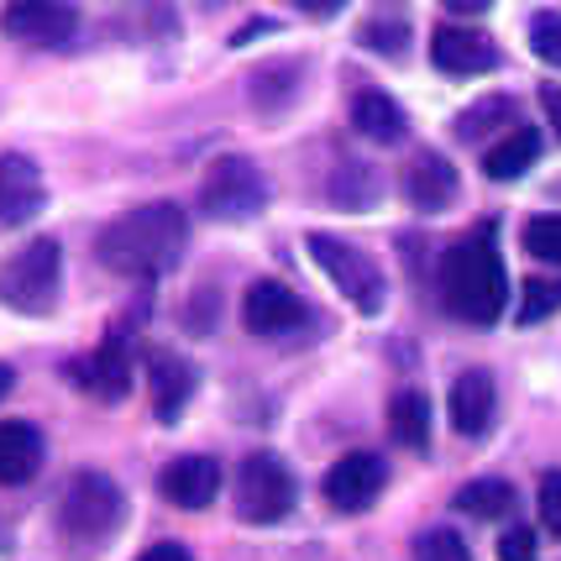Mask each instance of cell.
I'll use <instances>...</instances> for the list:
<instances>
[{"instance_id": "9c48e42d", "label": "cell", "mask_w": 561, "mask_h": 561, "mask_svg": "<svg viewBox=\"0 0 561 561\" xmlns=\"http://www.w3.org/2000/svg\"><path fill=\"white\" fill-rule=\"evenodd\" d=\"M383 483H389L383 457H373V451H346V457H336L331 472H325V499H331L336 514H363L378 504Z\"/></svg>"}, {"instance_id": "8fae6325", "label": "cell", "mask_w": 561, "mask_h": 561, "mask_svg": "<svg viewBox=\"0 0 561 561\" xmlns=\"http://www.w3.org/2000/svg\"><path fill=\"white\" fill-rule=\"evenodd\" d=\"M305 320H310V305L289 284H278V278H257L242 294V325L252 336H289Z\"/></svg>"}, {"instance_id": "ac0fdd59", "label": "cell", "mask_w": 561, "mask_h": 561, "mask_svg": "<svg viewBox=\"0 0 561 561\" xmlns=\"http://www.w3.org/2000/svg\"><path fill=\"white\" fill-rule=\"evenodd\" d=\"M43 457H48V451H43L37 425H26V420H0V483H5V489L37 478Z\"/></svg>"}, {"instance_id": "f546056e", "label": "cell", "mask_w": 561, "mask_h": 561, "mask_svg": "<svg viewBox=\"0 0 561 561\" xmlns=\"http://www.w3.org/2000/svg\"><path fill=\"white\" fill-rule=\"evenodd\" d=\"M536 504H540V525H546V530L561 540V467H551V472L540 478Z\"/></svg>"}, {"instance_id": "277c9868", "label": "cell", "mask_w": 561, "mask_h": 561, "mask_svg": "<svg viewBox=\"0 0 561 561\" xmlns=\"http://www.w3.org/2000/svg\"><path fill=\"white\" fill-rule=\"evenodd\" d=\"M126 519V499L105 472H73L64 504H58V530L73 546H100L105 536H116Z\"/></svg>"}, {"instance_id": "5b68a950", "label": "cell", "mask_w": 561, "mask_h": 561, "mask_svg": "<svg viewBox=\"0 0 561 561\" xmlns=\"http://www.w3.org/2000/svg\"><path fill=\"white\" fill-rule=\"evenodd\" d=\"M305 252H310V263L342 289V299L352 310H363V316H378V310H383L389 284H383V268L367 257L363 247L342 242V237H325V231H310V237H305Z\"/></svg>"}, {"instance_id": "f35d334b", "label": "cell", "mask_w": 561, "mask_h": 561, "mask_svg": "<svg viewBox=\"0 0 561 561\" xmlns=\"http://www.w3.org/2000/svg\"><path fill=\"white\" fill-rule=\"evenodd\" d=\"M205 5H210V11H216V5H226V0H205Z\"/></svg>"}, {"instance_id": "d590c367", "label": "cell", "mask_w": 561, "mask_h": 561, "mask_svg": "<svg viewBox=\"0 0 561 561\" xmlns=\"http://www.w3.org/2000/svg\"><path fill=\"white\" fill-rule=\"evenodd\" d=\"M446 5H451L457 16H478V11H489L493 0H446Z\"/></svg>"}, {"instance_id": "484cf974", "label": "cell", "mask_w": 561, "mask_h": 561, "mask_svg": "<svg viewBox=\"0 0 561 561\" xmlns=\"http://www.w3.org/2000/svg\"><path fill=\"white\" fill-rule=\"evenodd\" d=\"M331 199L342 205V210H367L373 199H378V179L357 163H342V173L331 179Z\"/></svg>"}, {"instance_id": "7c38bea8", "label": "cell", "mask_w": 561, "mask_h": 561, "mask_svg": "<svg viewBox=\"0 0 561 561\" xmlns=\"http://www.w3.org/2000/svg\"><path fill=\"white\" fill-rule=\"evenodd\" d=\"M48 205V184L43 169L26 152H5L0 158V231H16Z\"/></svg>"}, {"instance_id": "52a82bcc", "label": "cell", "mask_w": 561, "mask_h": 561, "mask_svg": "<svg viewBox=\"0 0 561 561\" xmlns=\"http://www.w3.org/2000/svg\"><path fill=\"white\" fill-rule=\"evenodd\" d=\"M294 499H299L294 472L273 451L242 457V467H237V514H242L247 525H278L294 510Z\"/></svg>"}, {"instance_id": "e0dca14e", "label": "cell", "mask_w": 561, "mask_h": 561, "mask_svg": "<svg viewBox=\"0 0 561 561\" xmlns=\"http://www.w3.org/2000/svg\"><path fill=\"white\" fill-rule=\"evenodd\" d=\"M446 410H451V431H457V436H483V431L493 425V410H499L493 378L483 373V367H467L462 378L451 383Z\"/></svg>"}, {"instance_id": "4dcf8cb0", "label": "cell", "mask_w": 561, "mask_h": 561, "mask_svg": "<svg viewBox=\"0 0 561 561\" xmlns=\"http://www.w3.org/2000/svg\"><path fill=\"white\" fill-rule=\"evenodd\" d=\"M540 540L530 525H510L504 536H499V561H536Z\"/></svg>"}, {"instance_id": "d6986e66", "label": "cell", "mask_w": 561, "mask_h": 561, "mask_svg": "<svg viewBox=\"0 0 561 561\" xmlns=\"http://www.w3.org/2000/svg\"><path fill=\"white\" fill-rule=\"evenodd\" d=\"M352 126L363 131L367 142H399L404 131H410V122H404V111H399V100L383 95V90H357L352 95Z\"/></svg>"}, {"instance_id": "603a6c76", "label": "cell", "mask_w": 561, "mask_h": 561, "mask_svg": "<svg viewBox=\"0 0 561 561\" xmlns=\"http://www.w3.org/2000/svg\"><path fill=\"white\" fill-rule=\"evenodd\" d=\"M294 90H299V64H268V69L252 73V105L263 111V116H273V111H284L294 100Z\"/></svg>"}, {"instance_id": "83f0119b", "label": "cell", "mask_w": 561, "mask_h": 561, "mask_svg": "<svg viewBox=\"0 0 561 561\" xmlns=\"http://www.w3.org/2000/svg\"><path fill=\"white\" fill-rule=\"evenodd\" d=\"M415 561H472V551L457 530H425L415 536Z\"/></svg>"}, {"instance_id": "7a4b0ae2", "label": "cell", "mask_w": 561, "mask_h": 561, "mask_svg": "<svg viewBox=\"0 0 561 561\" xmlns=\"http://www.w3.org/2000/svg\"><path fill=\"white\" fill-rule=\"evenodd\" d=\"M440 305L467 325H493L510 305V273L493 242V226H472L440 252Z\"/></svg>"}, {"instance_id": "f1b7e54d", "label": "cell", "mask_w": 561, "mask_h": 561, "mask_svg": "<svg viewBox=\"0 0 561 561\" xmlns=\"http://www.w3.org/2000/svg\"><path fill=\"white\" fill-rule=\"evenodd\" d=\"M530 48H536V58H546V64H561V16L557 11H536V22H530Z\"/></svg>"}, {"instance_id": "4316f807", "label": "cell", "mask_w": 561, "mask_h": 561, "mask_svg": "<svg viewBox=\"0 0 561 561\" xmlns=\"http://www.w3.org/2000/svg\"><path fill=\"white\" fill-rule=\"evenodd\" d=\"M525 252L540 257V263H551V268H561V216L557 210L525 220Z\"/></svg>"}, {"instance_id": "d6a6232c", "label": "cell", "mask_w": 561, "mask_h": 561, "mask_svg": "<svg viewBox=\"0 0 561 561\" xmlns=\"http://www.w3.org/2000/svg\"><path fill=\"white\" fill-rule=\"evenodd\" d=\"M137 561H190V551H184L179 540H158V546H147Z\"/></svg>"}, {"instance_id": "d4e9b609", "label": "cell", "mask_w": 561, "mask_h": 561, "mask_svg": "<svg viewBox=\"0 0 561 561\" xmlns=\"http://www.w3.org/2000/svg\"><path fill=\"white\" fill-rule=\"evenodd\" d=\"M557 310H561V278H525L514 320L519 325H536V320H551Z\"/></svg>"}, {"instance_id": "30bf717a", "label": "cell", "mask_w": 561, "mask_h": 561, "mask_svg": "<svg viewBox=\"0 0 561 561\" xmlns=\"http://www.w3.org/2000/svg\"><path fill=\"white\" fill-rule=\"evenodd\" d=\"M73 26H79V16L64 0H11L0 11V32L26 43V48H64L73 37Z\"/></svg>"}, {"instance_id": "4fadbf2b", "label": "cell", "mask_w": 561, "mask_h": 561, "mask_svg": "<svg viewBox=\"0 0 561 561\" xmlns=\"http://www.w3.org/2000/svg\"><path fill=\"white\" fill-rule=\"evenodd\" d=\"M431 64H436L440 73H451V79H472V73L499 69V48H493V37H483L478 26L446 22L431 32Z\"/></svg>"}, {"instance_id": "9a60e30c", "label": "cell", "mask_w": 561, "mask_h": 561, "mask_svg": "<svg viewBox=\"0 0 561 561\" xmlns=\"http://www.w3.org/2000/svg\"><path fill=\"white\" fill-rule=\"evenodd\" d=\"M457 190H462V179H457V169L440 158V152H415L410 158V169H404V199L415 205L420 216H436V210H446L451 199H457Z\"/></svg>"}, {"instance_id": "6da1fadb", "label": "cell", "mask_w": 561, "mask_h": 561, "mask_svg": "<svg viewBox=\"0 0 561 561\" xmlns=\"http://www.w3.org/2000/svg\"><path fill=\"white\" fill-rule=\"evenodd\" d=\"M184 247H190V216L173 199H152L100 231L95 257L122 278H163L179 268Z\"/></svg>"}, {"instance_id": "44dd1931", "label": "cell", "mask_w": 561, "mask_h": 561, "mask_svg": "<svg viewBox=\"0 0 561 561\" xmlns=\"http://www.w3.org/2000/svg\"><path fill=\"white\" fill-rule=\"evenodd\" d=\"M389 431L404 451H425L431 446V399L420 389H399L389 404Z\"/></svg>"}, {"instance_id": "5bb4252c", "label": "cell", "mask_w": 561, "mask_h": 561, "mask_svg": "<svg viewBox=\"0 0 561 561\" xmlns=\"http://www.w3.org/2000/svg\"><path fill=\"white\" fill-rule=\"evenodd\" d=\"M158 493L173 510H210L220 493V462L216 457H173L158 472Z\"/></svg>"}, {"instance_id": "ba28073f", "label": "cell", "mask_w": 561, "mask_h": 561, "mask_svg": "<svg viewBox=\"0 0 561 561\" xmlns=\"http://www.w3.org/2000/svg\"><path fill=\"white\" fill-rule=\"evenodd\" d=\"M131 373H137V363H131V336H126V325H116L90 357L69 363L73 383L90 393V399H105V404H122L126 393H131Z\"/></svg>"}, {"instance_id": "3957f363", "label": "cell", "mask_w": 561, "mask_h": 561, "mask_svg": "<svg viewBox=\"0 0 561 561\" xmlns=\"http://www.w3.org/2000/svg\"><path fill=\"white\" fill-rule=\"evenodd\" d=\"M58 284H64V247L53 237L26 242L16 257L0 263V305L16 316H53Z\"/></svg>"}, {"instance_id": "e575fe53", "label": "cell", "mask_w": 561, "mask_h": 561, "mask_svg": "<svg viewBox=\"0 0 561 561\" xmlns=\"http://www.w3.org/2000/svg\"><path fill=\"white\" fill-rule=\"evenodd\" d=\"M294 5H299L305 16H336V11H342L346 0H294Z\"/></svg>"}, {"instance_id": "1f68e13d", "label": "cell", "mask_w": 561, "mask_h": 561, "mask_svg": "<svg viewBox=\"0 0 561 561\" xmlns=\"http://www.w3.org/2000/svg\"><path fill=\"white\" fill-rule=\"evenodd\" d=\"M363 43H367V48H378V53H404L410 32H404V22H373L363 32Z\"/></svg>"}, {"instance_id": "cb8c5ba5", "label": "cell", "mask_w": 561, "mask_h": 561, "mask_svg": "<svg viewBox=\"0 0 561 561\" xmlns=\"http://www.w3.org/2000/svg\"><path fill=\"white\" fill-rule=\"evenodd\" d=\"M514 122V100L510 95H493V100H478V105H467L462 116H457V137L462 142H478V137H489L493 126Z\"/></svg>"}, {"instance_id": "74e56055", "label": "cell", "mask_w": 561, "mask_h": 561, "mask_svg": "<svg viewBox=\"0 0 561 561\" xmlns=\"http://www.w3.org/2000/svg\"><path fill=\"white\" fill-rule=\"evenodd\" d=\"M11 383H16V373H11V367L0 363V399H5V393H11Z\"/></svg>"}, {"instance_id": "8992f818", "label": "cell", "mask_w": 561, "mask_h": 561, "mask_svg": "<svg viewBox=\"0 0 561 561\" xmlns=\"http://www.w3.org/2000/svg\"><path fill=\"white\" fill-rule=\"evenodd\" d=\"M268 205V179L252 158H216L199 179V210L210 220H252Z\"/></svg>"}, {"instance_id": "7402d4cb", "label": "cell", "mask_w": 561, "mask_h": 561, "mask_svg": "<svg viewBox=\"0 0 561 561\" xmlns=\"http://www.w3.org/2000/svg\"><path fill=\"white\" fill-rule=\"evenodd\" d=\"M514 489L504 483V478H478V483H462L457 489V510L472 514V519H504V514H514Z\"/></svg>"}, {"instance_id": "2e32d148", "label": "cell", "mask_w": 561, "mask_h": 561, "mask_svg": "<svg viewBox=\"0 0 561 561\" xmlns=\"http://www.w3.org/2000/svg\"><path fill=\"white\" fill-rule=\"evenodd\" d=\"M147 389H152V415L173 425L184 415L190 393H195V367L184 357H173V352H163V346H152L147 352Z\"/></svg>"}, {"instance_id": "836d02e7", "label": "cell", "mask_w": 561, "mask_h": 561, "mask_svg": "<svg viewBox=\"0 0 561 561\" xmlns=\"http://www.w3.org/2000/svg\"><path fill=\"white\" fill-rule=\"evenodd\" d=\"M540 105H546V122L557 126V137H561V84H546V90H540Z\"/></svg>"}, {"instance_id": "8d00e7d4", "label": "cell", "mask_w": 561, "mask_h": 561, "mask_svg": "<svg viewBox=\"0 0 561 561\" xmlns=\"http://www.w3.org/2000/svg\"><path fill=\"white\" fill-rule=\"evenodd\" d=\"M263 32H273V22H252V26H242V32H237V37H231V43H237V48H242V43H252V37H263Z\"/></svg>"}, {"instance_id": "ffe728a7", "label": "cell", "mask_w": 561, "mask_h": 561, "mask_svg": "<svg viewBox=\"0 0 561 561\" xmlns=\"http://www.w3.org/2000/svg\"><path fill=\"white\" fill-rule=\"evenodd\" d=\"M540 158V131L536 126H514L510 137H499V142L483 152V173L499 179V184H510L519 173H530Z\"/></svg>"}]
</instances>
